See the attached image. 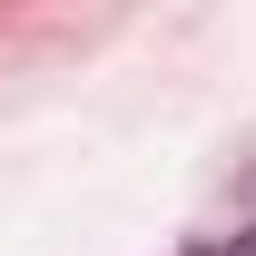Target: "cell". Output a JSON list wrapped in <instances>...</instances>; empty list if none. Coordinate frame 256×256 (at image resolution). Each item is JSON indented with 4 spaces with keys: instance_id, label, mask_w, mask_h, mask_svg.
<instances>
[{
    "instance_id": "cell-1",
    "label": "cell",
    "mask_w": 256,
    "mask_h": 256,
    "mask_svg": "<svg viewBox=\"0 0 256 256\" xmlns=\"http://www.w3.org/2000/svg\"><path fill=\"white\" fill-rule=\"evenodd\" d=\"M217 256H256V226H246V236H226V246H217Z\"/></svg>"
}]
</instances>
